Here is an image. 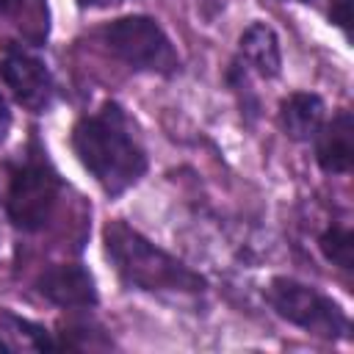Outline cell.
Here are the masks:
<instances>
[{"label": "cell", "instance_id": "obj_1", "mask_svg": "<svg viewBox=\"0 0 354 354\" xmlns=\"http://www.w3.org/2000/svg\"><path fill=\"white\" fill-rule=\"evenodd\" d=\"M72 147L80 163L94 174L105 194L119 196L147 171V155L130 133V119L116 102L83 116L72 130Z\"/></svg>", "mask_w": 354, "mask_h": 354}, {"label": "cell", "instance_id": "obj_2", "mask_svg": "<svg viewBox=\"0 0 354 354\" xmlns=\"http://www.w3.org/2000/svg\"><path fill=\"white\" fill-rule=\"evenodd\" d=\"M105 252L113 260L122 279L138 290L196 293L205 288V279L196 271H191L185 263L158 249L155 243H149L124 221H111L105 227Z\"/></svg>", "mask_w": 354, "mask_h": 354}, {"label": "cell", "instance_id": "obj_3", "mask_svg": "<svg viewBox=\"0 0 354 354\" xmlns=\"http://www.w3.org/2000/svg\"><path fill=\"white\" fill-rule=\"evenodd\" d=\"M100 36L108 44V50L133 69L158 75H174L180 69L177 50L171 47L163 28L149 17H119L111 25H105Z\"/></svg>", "mask_w": 354, "mask_h": 354}, {"label": "cell", "instance_id": "obj_4", "mask_svg": "<svg viewBox=\"0 0 354 354\" xmlns=\"http://www.w3.org/2000/svg\"><path fill=\"white\" fill-rule=\"evenodd\" d=\"M266 301L274 307L277 315H282L285 321H290L318 337H329V340L348 337L351 324H348L346 313L332 299L318 293L315 288H307L288 277H277L266 288Z\"/></svg>", "mask_w": 354, "mask_h": 354}, {"label": "cell", "instance_id": "obj_5", "mask_svg": "<svg viewBox=\"0 0 354 354\" xmlns=\"http://www.w3.org/2000/svg\"><path fill=\"white\" fill-rule=\"evenodd\" d=\"M58 191H61V180L44 160L33 158L22 163L19 169H14L8 183V196H6L8 218L19 230H41L53 216Z\"/></svg>", "mask_w": 354, "mask_h": 354}, {"label": "cell", "instance_id": "obj_6", "mask_svg": "<svg viewBox=\"0 0 354 354\" xmlns=\"http://www.w3.org/2000/svg\"><path fill=\"white\" fill-rule=\"evenodd\" d=\"M0 75L8 83L14 100L22 108H28L33 113H41L44 108H50V102H53V77H50L47 66L39 58L14 50L3 58Z\"/></svg>", "mask_w": 354, "mask_h": 354}, {"label": "cell", "instance_id": "obj_7", "mask_svg": "<svg viewBox=\"0 0 354 354\" xmlns=\"http://www.w3.org/2000/svg\"><path fill=\"white\" fill-rule=\"evenodd\" d=\"M36 290L47 301L66 310H88L97 304L94 277L77 263H61L44 268L36 279Z\"/></svg>", "mask_w": 354, "mask_h": 354}, {"label": "cell", "instance_id": "obj_8", "mask_svg": "<svg viewBox=\"0 0 354 354\" xmlns=\"http://www.w3.org/2000/svg\"><path fill=\"white\" fill-rule=\"evenodd\" d=\"M315 160L329 174H348L354 163V119L348 111L332 116L315 133Z\"/></svg>", "mask_w": 354, "mask_h": 354}, {"label": "cell", "instance_id": "obj_9", "mask_svg": "<svg viewBox=\"0 0 354 354\" xmlns=\"http://www.w3.org/2000/svg\"><path fill=\"white\" fill-rule=\"evenodd\" d=\"M279 124L293 141H310L324 124V102L318 94L296 91L279 105Z\"/></svg>", "mask_w": 354, "mask_h": 354}, {"label": "cell", "instance_id": "obj_10", "mask_svg": "<svg viewBox=\"0 0 354 354\" xmlns=\"http://www.w3.org/2000/svg\"><path fill=\"white\" fill-rule=\"evenodd\" d=\"M241 58L263 77H277L282 66L277 33L266 22H252L241 36Z\"/></svg>", "mask_w": 354, "mask_h": 354}, {"label": "cell", "instance_id": "obj_11", "mask_svg": "<svg viewBox=\"0 0 354 354\" xmlns=\"http://www.w3.org/2000/svg\"><path fill=\"white\" fill-rule=\"evenodd\" d=\"M318 246L324 252V257L335 266H340L343 271H351L354 268V235L351 230L346 227H329L321 238H318Z\"/></svg>", "mask_w": 354, "mask_h": 354}, {"label": "cell", "instance_id": "obj_12", "mask_svg": "<svg viewBox=\"0 0 354 354\" xmlns=\"http://www.w3.org/2000/svg\"><path fill=\"white\" fill-rule=\"evenodd\" d=\"M329 19H332L337 28H343V30L348 33V28H351V0H332V6H329Z\"/></svg>", "mask_w": 354, "mask_h": 354}, {"label": "cell", "instance_id": "obj_13", "mask_svg": "<svg viewBox=\"0 0 354 354\" xmlns=\"http://www.w3.org/2000/svg\"><path fill=\"white\" fill-rule=\"evenodd\" d=\"M8 127H11V111H8L6 100L0 97V144L6 141V136H8Z\"/></svg>", "mask_w": 354, "mask_h": 354}, {"label": "cell", "instance_id": "obj_14", "mask_svg": "<svg viewBox=\"0 0 354 354\" xmlns=\"http://www.w3.org/2000/svg\"><path fill=\"white\" fill-rule=\"evenodd\" d=\"M25 3H28V0H0V14H6V17L19 14V11L25 8Z\"/></svg>", "mask_w": 354, "mask_h": 354}, {"label": "cell", "instance_id": "obj_15", "mask_svg": "<svg viewBox=\"0 0 354 354\" xmlns=\"http://www.w3.org/2000/svg\"><path fill=\"white\" fill-rule=\"evenodd\" d=\"M113 3H119V0H77L80 8H108Z\"/></svg>", "mask_w": 354, "mask_h": 354}, {"label": "cell", "instance_id": "obj_16", "mask_svg": "<svg viewBox=\"0 0 354 354\" xmlns=\"http://www.w3.org/2000/svg\"><path fill=\"white\" fill-rule=\"evenodd\" d=\"M8 348H11V346H8V343H3V340H0V351H8Z\"/></svg>", "mask_w": 354, "mask_h": 354}]
</instances>
